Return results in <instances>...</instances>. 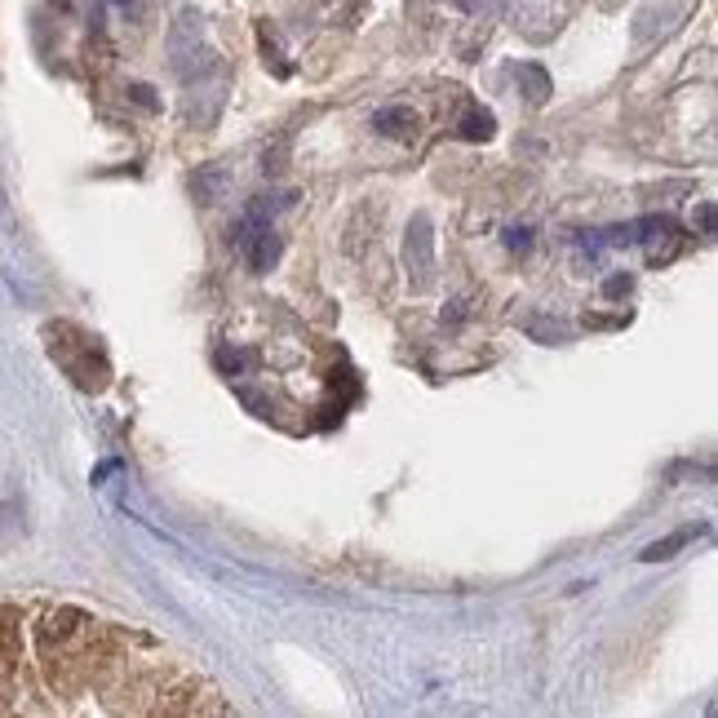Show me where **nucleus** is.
<instances>
[{
	"label": "nucleus",
	"mask_w": 718,
	"mask_h": 718,
	"mask_svg": "<svg viewBox=\"0 0 718 718\" xmlns=\"http://www.w3.org/2000/svg\"><path fill=\"white\" fill-rule=\"evenodd\" d=\"M528 235H532V231L515 227V231H506V244H510V249H528Z\"/></svg>",
	"instance_id": "nucleus-11"
},
{
	"label": "nucleus",
	"mask_w": 718,
	"mask_h": 718,
	"mask_svg": "<svg viewBox=\"0 0 718 718\" xmlns=\"http://www.w3.org/2000/svg\"><path fill=\"white\" fill-rule=\"evenodd\" d=\"M404 258H408V271H417V284H426L430 271H435V253H430V222L426 218H413V227H408Z\"/></svg>",
	"instance_id": "nucleus-4"
},
{
	"label": "nucleus",
	"mask_w": 718,
	"mask_h": 718,
	"mask_svg": "<svg viewBox=\"0 0 718 718\" xmlns=\"http://www.w3.org/2000/svg\"><path fill=\"white\" fill-rule=\"evenodd\" d=\"M240 253L253 271H271V262L280 258V235L271 231V222H262L258 213H249V222L240 227Z\"/></svg>",
	"instance_id": "nucleus-3"
},
{
	"label": "nucleus",
	"mask_w": 718,
	"mask_h": 718,
	"mask_svg": "<svg viewBox=\"0 0 718 718\" xmlns=\"http://www.w3.org/2000/svg\"><path fill=\"white\" fill-rule=\"evenodd\" d=\"M231 701L133 625L71 603H0V718H218Z\"/></svg>",
	"instance_id": "nucleus-1"
},
{
	"label": "nucleus",
	"mask_w": 718,
	"mask_h": 718,
	"mask_svg": "<svg viewBox=\"0 0 718 718\" xmlns=\"http://www.w3.org/2000/svg\"><path fill=\"white\" fill-rule=\"evenodd\" d=\"M169 63H173V71H178L182 80H196L200 71L209 67V45H204L200 18L191 14V9L173 23V32H169Z\"/></svg>",
	"instance_id": "nucleus-2"
},
{
	"label": "nucleus",
	"mask_w": 718,
	"mask_h": 718,
	"mask_svg": "<svg viewBox=\"0 0 718 718\" xmlns=\"http://www.w3.org/2000/svg\"><path fill=\"white\" fill-rule=\"evenodd\" d=\"M701 532H705V528H679V532H670V537H665V541H652V546L643 550V563H661V559H674V555H679V550L687 546V541H696V537H701Z\"/></svg>",
	"instance_id": "nucleus-6"
},
{
	"label": "nucleus",
	"mask_w": 718,
	"mask_h": 718,
	"mask_svg": "<svg viewBox=\"0 0 718 718\" xmlns=\"http://www.w3.org/2000/svg\"><path fill=\"white\" fill-rule=\"evenodd\" d=\"M519 85H523V94H528L532 107H541V102L550 98V76L537 63H523L519 67Z\"/></svg>",
	"instance_id": "nucleus-7"
},
{
	"label": "nucleus",
	"mask_w": 718,
	"mask_h": 718,
	"mask_svg": "<svg viewBox=\"0 0 718 718\" xmlns=\"http://www.w3.org/2000/svg\"><path fill=\"white\" fill-rule=\"evenodd\" d=\"M461 5H466L470 14H492V9H497L501 0H461Z\"/></svg>",
	"instance_id": "nucleus-10"
},
{
	"label": "nucleus",
	"mask_w": 718,
	"mask_h": 718,
	"mask_svg": "<svg viewBox=\"0 0 718 718\" xmlns=\"http://www.w3.org/2000/svg\"><path fill=\"white\" fill-rule=\"evenodd\" d=\"M373 125H377V133H386V138H413V133H417V116L408 107H382L373 116Z\"/></svg>",
	"instance_id": "nucleus-5"
},
{
	"label": "nucleus",
	"mask_w": 718,
	"mask_h": 718,
	"mask_svg": "<svg viewBox=\"0 0 718 718\" xmlns=\"http://www.w3.org/2000/svg\"><path fill=\"white\" fill-rule=\"evenodd\" d=\"M492 129H497V120H492L488 111H470V116L461 120V138L466 142H488Z\"/></svg>",
	"instance_id": "nucleus-8"
},
{
	"label": "nucleus",
	"mask_w": 718,
	"mask_h": 718,
	"mask_svg": "<svg viewBox=\"0 0 718 718\" xmlns=\"http://www.w3.org/2000/svg\"><path fill=\"white\" fill-rule=\"evenodd\" d=\"M701 231H705V235L714 231V209H710V204H701Z\"/></svg>",
	"instance_id": "nucleus-12"
},
{
	"label": "nucleus",
	"mask_w": 718,
	"mask_h": 718,
	"mask_svg": "<svg viewBox=\"0 0 718 718\" xmlns=\"http://www.w3.org/2000/svg\"><path fill=\"white\" fill-rule=\"evenodd\" d=\"M630 284H634L630 275H612V280L603 284V293H608V297H625V293H630Z\"/></svg>",
	"instance_id": "nucleus-9"
},
{
	"label": "nucleus",
	"mask_w": 718,
	"mask_h": 718,
	"mask_svg": "<svg viewBox=\"0 0 718 718\" xmlns=\"http://www.w3.org/2000/svg\"><path fill=\"white\" fill-rule=\"evenodd\" d=\"M120 5H133V0H120Z\"/></svg>",
	"instance_id": "nucleus-13"
}]
</instances>
